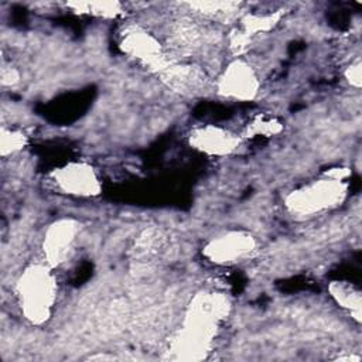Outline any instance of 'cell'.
I'll return each mask as SVG.
<instances>
[{"label":"cell","mask_w":362,"mask_h":362,"mask_svg":"<svg viewBox=\"0 0 362 362\" xmlns=\"http://www.w3.org/2000/svg\"><path fill=\"white\" fill-rule=\"evenodd\" d=\"M66 6L78 14H88L102 18H116L124 13L119 1H69Z\"/></svg>","instance_id":"cell-14"},{"label":"cell","mask_w":362,"mask_h":362,"mask_svg":"<svg viewBox=\"0 0 362 362\" xmlns=\"http://www.w3.org/2000/svg\"><path fill=\"white\" fill-rule=\"evenodd\" d=\"M256 246V238L250 232L238 229L209 239L202 247V255L208 262L225 266L247 257Z\"/></svg>","instance_id":"cell-7"},{"label":"cell","mask_w":362,"mask_h":362,"mask_svg":"<svg viewBox=\"0 0 362 362\" xmlns=\"http://www.w3.org/2000/svg\"><path fill=\"white\" fill-rule=\"evenodd\" d=\"M57 291V279L51 266L45 262L27 266L16 283V294L24 318L34 325L47 322L52 315Z\"/></svg>","instance_id":"cell-2"},{"label":"cell","mask_w":362,"mask_h":362,"mask_svg":"<svg viewBox=\"0 0 362 362\" xmlns=\"http://www.w3.org/2000/svg\"><path fill=\"white\" fill-rule=\"evenodd\" d=\"M337 304L351 313V315L361 321V293L346 281H332L328 287Z\"/></svg>","instance_id":"cell-12"},{"label":"cell","mask_w":362,"mask_h":362,"mask_svg":"<svg viewBox=\"0 0 362 362\" xmlns=\"http://www.w3.org/2000/svg\"><path fill=\"white\" fill-rule=\"evenodd\" d=\"M260 89V79L255 68L242 58L230 61L216 81L219 96L230 100H253Z\"/></svg>","instance_id":"cell-6"},{"label":"cell","mask_w":362,"mask_h":362,"mask_svg":"<svg viewBox=\"0 0 362 362\" xmlns=\"http://www.w3.org/2000/svg\"><path fill=\"white\" fill-rule=\"evenodd\" d=\"M283 14V10L267 14H245L240 18V25L229 34L230 45L238 51H245L255 35L272 31L279 24Z\"/></svg>","instance_id":"cell-11"},{"label":"cell","mask_w":362,"mask_h":362,"mask_svg":"<svg viewBox=\"0 0 362 362\" xmlns=\"http://www.w3.org/2000/svg\"><path fill=\"white\" fill-rule=\"evenodd\" d=\"M120 49L154 74H161L174 59L165 52L158 38L140 25L124 28L119 42Z\"/></svg>","instance_id":"cell-4"},{"label":"cell","mask_w":362,"mask_h":362,"mask_svg":"<svg viewBox=\"0 0 362 362\" xmlns=\"http://www.w3.org/2000/svg\"><path fill=\"white\" fill-rule=\"evenodd\" d=\"M158 78L167 88L181 95L198 93L206 82V75L201 66L177 61H173L158 74Z\"/></svg>","instance_id":"cell-10"},{"label":"cell","mask_w":362,"mask_h":362,"mask_svg":"<svg viewBox=\"0 0 362 362\" xmlns=\"http://www.w3.org/2000/svg\"><path fill=\"white\" fill-rule=\"evenodd\" d=\"M361 68H362V65H361V61L358 59V61H355V62H352L346 69H345V78H346V81L349 82V85H352V86H355V88H361V85H362V72H361Z\"/></svg>","instance_id":"cell-19"},{"label":"cell","mask_w":362,"mask_h":362,"mask_svg":"<svg viewBox=\"0 0 362 362\" xmlns=\"http://www.w3.org/2000/svg\"><path fill=\"white\" fill-rule=\"evenodd\" d=\"M58 191L78 198L100 195L102 182L95 167L86 161H68L49 173Z\"/></svg>","instance_id":"cell-5"},{"label":"cell","mask_w":362,"mask_h":362,"mask_svg":"<svg viewBox=\"0 0 362 362\" xmlns=\"http://www.w3.org/2000/svg\"><path fill=\"white\" fill-rule=\"evenodd\" d=\"M284 129V124L280 119L273 115L259 113L252 117L243 132V137L255 139V137H274L280 134Z\"/></svg>","instance_id":"cell-13"},{"label":"cell","mask_w":362,"mask_h":362,"mask_svg":"<svg viewBox=\"0 0 362 362\" xmlns=\"http://www.w3.org/2000/svg\"><path fill=\"white\" fill-rule=\"evenodd\" d=\"M173 40L178 48L182 49H195L201 45L202 33L189 21H182L177 24L173 31Z\"/></svg>","instance_id":"cell-16"},{"label":"cell","mask_w":362,"mask_h":362,"mask_svg":"<svg viewBox=\"0 0 362 362\" xmlns=\"http://www.w3.org/2000/svg\"><path fill=\"white\" fill-rule=\"evenodd\" d=\"M346 194L348 182L345 180L324 174L320 180L288 192L284 198V206L293 215L311 216L338 206Z\"/></svg>","instance_id":"cell-3"},{"label":"cell","mask_w":362,"mask_h":362,"mask_svg":"<svg viewBox=\"0 0 362 362\" xmlns=\"http://www.w3.org/2000/svg\"><path fill=\"white\" fill-rule=\"evenodd\" d=\"M240 143L242 137L216 124L197 126L188 133V144L209 157L230 156L239 148Z\"/></svg>","instance_id":"cell-9"},{"label":"cell","mask_w":362,"mask_h":362,"mask_svg":"<svg viewBox=\"0 0 362 362\" xmlns=\"http://www.w3.org/2000/svg\"><path fill=\"white\" fill-rule=\"evenodd\" d=\"M18 79H20V74L17 69L6 68L1 71V83L4 86H13L18 82Z\"/></svg>","instance_id":"cell-20"},{"label":"cell","mask_w":362,"mask_h":362,"mask_svg":"<svg viewBox=\"0 0 362 362\" xmlns=\"http://www.w3.org/2000/svg\"><path fill=\"white\" fill-rule=\"evenodd\" d=\"M187 6L199 16L223 20L235 16L242 4L238 1H192Z\"/></svg>","instance_id":"cell-15"},{"label":"cell","mask_w":362,"mask_h":362,"mask_svg":"<svg viewBox=\"0 0 362 362\" xmlns=\"http://www.w3.org/2000/svg\"><path fill=\"white\" fill-rule=\"evenodd\" d=\"M230 303L223 293L198 291L188 303L180 329L168 346V359L195 362L208 356L221 324L228 318Z\"/></svg>","instance_id":"cell-1"},{"label":"cell","mask_w":362,"mask_h":362,"mask_svg":"<svg viewBox=\"0 0 362 362\" xmlns=\"http://www.w3.org/2000/svg\"><path fill=\"white\" fill-rule=\"evenodd\" d=\"M81 223L72 218H61L48 225L42 239L44 262L52 269L64 263L72 250Z\"/></svg>","instance_id":"cell-8"},{"label":"cell","mask_w":362,"mask_h":362,"mask_svg":"<svg viewBox=\"0 0 362 362\" xmlns=\"http://www.w3.org/2000/svg\"><path fill=\"white\" fill-rule=\"evenodd\" d=\"M27 134L23 130L1 127L0 130V154L1 157H7L18 153L27 146Z\"/></svg>","instance_id":"cell-17"},{"label":"cell","mask_w":362,"mask_h":362,"mask_svg":"<svg viewBox=\"0 0 362 362\" xmlns=\"http://www.w3.org/2000/svg\"><path fill=\"white\" fill-rule=\"evenodd\" d=\"M163 239H164V236L161 235V232L158 229H154V228L144 229L136 240L134 250L137 255H143V256L156 253V252H158V247L161 246Z\"/></svg>","instance_id":"cell-18"}]
</instances>
